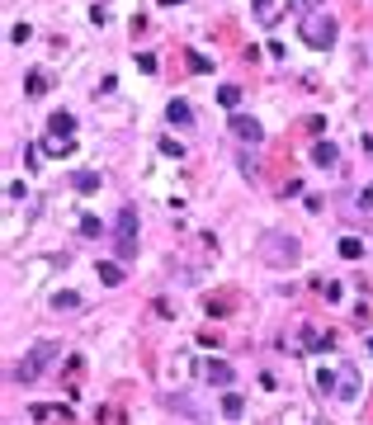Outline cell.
Returning <instances> with one entry per match:
<instances>
[{"instance_id": "obj_1", "label": "cell", "mask_w": 373, "mask_h": 425, "mask_svg": "<svg viewBox=\"0 0 373 425\" xmlns=\"http://www.w3.org/2000/svg\"><path fill=\"white\" fill-rule=\"evenodd\" d=\"M298 33H302V43H307V48H317V53H321V48H331V43H336V19H331L326 10H307Z\"/></svg>"}, {"instance_id": "obj_2", "label": "cell", "mask_w": 373, "mask_h": 425, "mask_svg": "<svg viewBox=\"0 0 373 425\" xmlns=\"http://www.w3.org/2000/svg\"><path fill=\"white\" fill-rule=\"evenodd\" d=\"M260 255H265L274 269H289V265H298V241L289 237V232H265V237H260Z\"/></svg>"}, {"instance_id": "obj_3", "label": "cell", "mask_w": 373, "mask_h": 425, "mask_svg": "<svg viewBox=\"0 0 373 425\" xmlns=\"http://www.w3.org/2000/svg\"><path fill=\"white\" fill-rule=\"evenodd\" d=\"M57 354H62V345H57V341H38V345L24 354V364L15 369V383H38V373L48 369Z\"/></svg>"}, {"instance_id": "obj_4", "label": "cell", "mask_w": 373, "mask_h": 425, "mask_svg": "<svg viewBox=\"0 0 373 425\" xmlns=\"http://www.w3.org/2000/svg\"><path fill=\"white\" fill-rule=\"evenodd\" d=\"M113 246H118V255H123V260H133V255H137V208H133V204H123V208H118V222H113Z\"/></svg>"}, {"instance_id": "obj_5", "label": "cell", "mask_w": 373, "mask_h": 425, "mask_svg": "<svg viewBox=\"0 0 373 425\" xmlns=\"http://www.w3.org/2000/svg\"><path fill=\"white\" fill-rule=\"evenodd\" d=\"M232 133H237L241 142H251V147H255V142H265V128H260L251 114H232Z\"/></svg>"}, {"instance_id": "obj_6", "label": "cell", "mask_w": 373, "mask_h": 425, "mask_svg": "<svg viewBox=\"0 0 373 425\" xmlns=\"http://www.w3.org/2000/svg\"><path fill=\"white\" fill-rule=\"evenodd\" d=\"M302 341H307L302 350H331V345H336V331H331V326H317V321H307V326H302Z\"/></svg>"}, {"instance_id": "obj_7", "label": "cell", "mask_w": 373, "mask_h": 425, "mask_svg": "<svg viewBox=\"0 0 373 425\" xmlns=\"http://www.w3.org/2000/svg\"><path fill=\"white\" fill-rule=\"evenodd\" d=\"M48 133H53V142H71V133H76V118H71L66 109H57L53 118H48Z\"/></svg>"}, {"instance_id": "obj_8", "label": "cell", "mask_w": 373, "mask_h": 425, "mask_svg": "<svg viewBox=\"0 0 373 425\" xmlns=\"http://www.w3.org/2000/svg\"><path fill=\"white\" fill-rule=\"evenodd\" d=\"M336 397H345V401H354V397H359V373L349 369V364L340 369V378H336Z\"/></svg>"}, {"instance_id": "obj_9", "label": "cell", "mask_w": 373, "mask_h": 425, "mask_svg": "<svg viewBox=\"0 0 373 425\" xmlns=\"http://www.w3.org/2000/svg\"><path fill=\"white\" fill-rule=\"evenodd\" d=\"M312 165H321V170H336V165H340V152H336L331 142H317V147H312Z\"/></svg>"}, {"instance_id": "obj_10", "label": "cell", "mask_w": 373, "mask_h": 425, "mask_svg": "<svg viewBox=\"0 0 373 425\" xmlns=\"http://www.w3.org/2000/svg\"><path fill=\"white\" fill-rule=\"evenodd\" d=\"M208 383H213V388H227V383H232V364H227V359H208Z\"/></svg>"}, {"instance_id": "obj_11", "label": "cell", "mask_w": 373, "mask_h": 425, "mask_svg": "<svg viewBox=\"0 0 373 425\" xmlns=\"http://www.w3.org/2000/svg\"><path fill=\"white\" fill-rule=\"evenodd\" d=\"M48 85H53V80H48L43 66H38V71H28V76H24V95H48Z\"/></svg>"}, {"instance_id": "obj_12", "label": "cell", "mask_w": 373, "mask_h": 425, "mask_svg": "<svg viewBox=\"0 0 373 425\" xmlns=\"http://www.w3.org/2000/svg\"><path fill=\"white\" fill-rule=\"evenodd\" d=\"M76 307H80V293H71V289L53 293V312H76Z\"/></svg>"}, {"instance_id": "obj_13", "label": "cell", "mask_w": 373, "mask_h": 425, "mask_svg": "<svg viewBox=\"0 0 373 425\" xmlns=\"http://www.w3.org/2000/svg\"><path fill=\"white\" fill-rule=\"evenodd\" d=\"M165 118H170V123H180V128H185V123H194V109H189L185 100H170V109H165Z\"/></svg>"}, {"instance_id": "obj_14", "label": "cell", "mask_w": 373, "mask_h": 425, "mask_svg": "<svg viewBox=\"0 0 373 425\" xmlns=\"http://www.w3.org/2000/svg\"><path fill=\"white\" fill-rule=\"evenodd\" d=\"M71 189H80V194L100 189V170H76V175H71Z\"/></svg>"}, {"instance_id": "obj_15", "label": "cell", "mask_w": 373, "mask_h": 425, "mask_svg": "<svg viewBox=\"0 0 373 425\" xmlns=\"http://www.w3.org/2000/svg\"><path fill=\"white\" fill-rule=\"evenodd\" d=\"M95 269H100V279H104L109 289H118V284H123V269H118V260H100Z\"/></svg>"}, {"instance_id": "obj_16", "label": "cell", "mask_w": 373, "mask_h": 425, "mask_svg": "<svg viewBox=\"0 0 373 425\" xmlns=\"http://www.w3.org/2000/svg\"><path fill=\"white\" fill-rule=\"evenodd\" d=\"M255 19H260V24H274V19H279V0H255Z\"/></svg>"}, {"instance_id": "obj_17", "label": "cell", "mask_w": 373, "mask_h": 425, "mask_svg": "<svg viewBox=\"0 0 373 425\" xmlns=\"http://www.w3.org/2000/svg\"><path fill=\"white\" fill-rule=\"evenodd\" d=\"M217 105H222V109H237L241 105V85H222V90H217Z\"/></svg>"}, {"instance_id": "obj_18", "label": "cell", "mask_w": 373, "mask_h": 425, "mask_svg": "<svg viewBox=\"0 0 373 425\" xmlns=\"http://www.w3.org/2000/svg\"><path fill=\"white\" fill-rule=\"evenodd\" d=\"M340 255H345V260H359V255H364V241H359V237H345V241H340Z\"/></svg>"}, {"instance_id": "obj_19", "label": "cell", "mask_w": 373, "mask_h": 425, "mask_svg": "<svg viewBox=\"0 0 373 425\" xmlns=\"http://www.w3.org/2000/svg\"><path fill=\"white\" fill-rule=\"evenodd\" d=\"M241 411H246V401H241L237 392H227V397H222V416H232V421H237Z\"/></svg>"}, {"instance_id": "obj_20", "label": "cell", "mask_w": 373, "mask_h": 425, "mask_svg": "<svg viewBox=\"0 0 373 425\" xmlns=\"http://www.w3.org/2000/svg\"><path fill=\"white\" fill-rule=\"evenodd\" d=\"M100 232H104V227H100V217H90V212H85V217H80V237H100Z\"/></svg>"}, {"instance_id": "obj_21", "label": "cell", "mask_w": 373, "mask_h": 425, "mask_svg": "<svg viewBox=\"0 0 373 425\" xmlns=\"http://www.w3.org/2000/svg\"><path fill=\"white\" fill-rule=\"evenodd\" d=\"M336 378H340V373H317V392L331 397V392H336Z\"/></svg>"}, {"instance_id": "obj_22", "label": "cell", "mask_w": 373, "mask_h": 425, "mask_svg": "<svg viewBox=\"0 0 373 425\" xmlns=\"http://www.w3.org/2000/svg\"><path fill=\"white\" fill-rule=\"evenodd\" d=\"M161 156H175V161H180V156H185V147H180V142H170V137H161Z\"/></svg>"}, {"instance_id": "obj_23", "label": "cell", "mask_w": 373, "mask_h": 425, "mask_svg": "<svg viewBox=\"0 0 373 425\" xmlns=\"http://www.w3.org/2000/svg\"><path fill=\"white\" fill-rule=\"evenodd\" d=\"M10 38H15V43H28V38H33V28H28V24H15V28H10Z\"/></svg>"}, {"instance_id": "obj_24", "label": "cell", "mask_w": 373, "mask_h": 425, "mask_svg": "<svg viewBox=\"0 0 373 425\" xmlns=\"http://www.w3.org/2000/svg\"><path fill=\"white\" fill-rule=\"evenodd\" d=\"M354 204H359V208H373V189H364V194H359Z\"/></svg>"}, {"instance_id": "obj_25", "label": "cell", "mask_w": 373, "mask_h": 425, "mask_svg": "<svg viewBox=\"0 0 373 425\" xmlns=\"http://www.w3.org/2000/svg\"><path fill=\"white\" fill-rule=\"evenodd\" d=\"M307 5H317V0H307Z\"/></svg>"}]
</instances>
